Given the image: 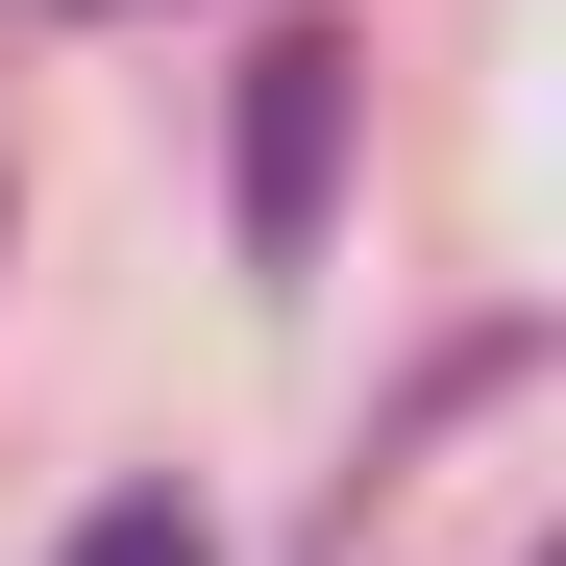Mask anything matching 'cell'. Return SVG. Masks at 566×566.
<instances>
[{
  "label": "cell",
  "instance_id": "1",
  "mask_svg": "<svg viewBox=\"0 0 566 566\" xmlns=\"http://www.w3.org/2000/svg\"><path fill=\"white\" fill-rule=\"evenodd\" d=\"M345 74H369L345 25H271V50H247V247H271V271L321 247V172H345Z\"/></svg>",
  "mask_w": 566,
  "mask_h": 566
},
{
  "label": "cell",
  "instance_id": "2",
  "mask_svg": "<svg viewBox=\"0 0 566 566\" xmlns=\"http://www.w3.org/2000/svg\"><path fill=\"white\" fill-rule=\"evenodd\" d=\"M50 566H222V517H198V493H99Z\"/></svg>",
  "mask_w": 566,
  "mask_h": 566
},
{
  "label": "cell",
  "instance_id": "3",
  "mask_svg": "<svg viewBox=\"0 0 566 566\" xmlns=\"http://www.w3.org/2000/svg\"><path fill=\"white\" fill-rule=\"evenodd\" d=\"M74 25H124V0H74Z\"/></svg>",
  "mask_w": 566,
  "mask_h": 566
}]
</instances>
